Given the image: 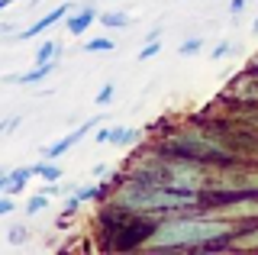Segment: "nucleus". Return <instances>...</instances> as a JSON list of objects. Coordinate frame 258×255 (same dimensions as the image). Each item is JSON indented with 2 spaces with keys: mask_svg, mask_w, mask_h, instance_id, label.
I'll list each match as a JSON object with an SVG mask.
<instances>
[{
  "mask_svg": "<svg viewBox=\"0 0 258 255\" xmlns=\"http://www.w3.org/2000/svg\"><path fill=\"white\" fill-rule=\"evenodd\" d=\"M4 7H10V4H7V0H0V10H4Z\"/></svg>",
  "mask_w": 258,
  "mask_h": 255,
  "instance_id": "nucleus-31",
  "label": "nucleus"
},
{
  "mask_svg": "<svg viewBox=\"0 0 258 255\" xmlns=\"http://www.w3.org/2000/svg\"><path fill=\"white\" fill-rule=\"evenodd\" d=\"M13 210H16V197L4 190V194H0V217H10Z\"/></svg>",
  "mask_w": 258,
  "mask_h": 255,
  "instance_id": "nucleus-21",
  "label": "nucleus"
},
{
  "mask_svg": "<svg viewBox=\"0 0 258 255\" xmlns=\"http://www.w3.org/2000/svg\"><path fill=\"white\" fill-rule=\"evenodd\" d=\"M10 187V171H0V194Z\"/></svg>",
  "mask_w": 258,
  "mask_h": 255,
  "instance_id": "nucleus-28",
  "label": "nucleus"
},
{
  "mask_svg": "<svg viewBox=\"0 0 258 255\" xmlns=\"http://www.w3.org/2000/svg\"><path fill=\"white\" fill-rule=\"evenodd\" d=\"M226 55H232V42H229V39L216 42V49H213V55H210V58H213V61H223Z\"/></svg>",
  "mask_w": 258,
  "mask_h": 255,
  "instance_id": "nucleus-22",
  "label": "nucleus"
},
{
  "mask_svg": "<svg viewBox=\"0 0 258 255\" xmlns=\"http://www.w3.org/2000/svg\"><path fill=\"white\" fill-rule=\"evenodd\" d=\"M94 126H97V119H87V123H81L78 130H71V133H68V136H61L58 142H52V146H45V149H42V158H61L64 152H71V149H75L78 142H81V139L87 136V133L94 130Z\"/></svg>",
  "mask_w": 258,
  "mask_h": 255,
  "instance_id": "nucleus-6",
  "label": "nucleus"
},
{
  "mask_svg": "<svg viewBox=\"0 0 258 255\" xmlns=\"http://www.w3.org/2000/svg\"><path fill=\"white\" fill-rule=\"evenodd\" d=\"M55 68H58V61H45V65H36V68L23 71V75H7L4 81H7V84H23V87H29V84H42Z\"/></svg>",
  "mask_w": 258,
  "mask_h": 255,
  "instance_id": "nucleus-9",
  "label": "nucleus"
},
{
  "mask_svg": "<svg viewBox=\"0 0 258 255\" xmlns=\"http://www.w3.org/2000/svg\"><path fill=\"white\" fill-rule=\"evenodd\" d=\"M220 100H223V103H229V107L258 110V68L245 65L229 84H226V91L220 94Z\"/></svg>",
  "mask_w": 258,
  "mask_h": 255,
  "instance_id": "nucleus-4",
  "label": "nucleus"
},
{
  "mask_svg": "<svg viewBox=\"0 0 258 255\" xmlns=\"http://www.w3.org/2000/svg\"><path fill=\"white\" fill-rule=\"evenodd\" d=\"M113 97H116V84H103L100 91H97V97H94V100H97V107H107Z\"/></svg>",
  "mask_w": 258,
  "mask_h": 255,
  "instance_id": "nucleus-20",
  "label": "nucleus"
},
{
  "mask_svg": "<svg viewBox=\"0 0 258 255\" xmlns=\"http://www.w3.org/2000/svg\"><path fill=\"white\" fill-rule=\"evenodd\" d=\"M226 252L232 255H245V252H258V223H245V226H239L236 233L226 239Z\"/></svg>",
  "mask_w": 258,
  "mask_h": 255,
  "instance_id": "nucleus-7",
  "label": "nucleus"
},
{
  "mask_svg": "<svg viewBox=\"0 0 258 255\" xmlns=\"http://www.w3.org/2000/svg\"><path fill=\"white\" fill-rule=\"evenodd\" d=\"M252 33H255V36H258V17H255V23H252Z\"/></svg>",
  "mask_w": 258,
  "mask_h": 255,
  "instance_id": "nucleus-30",
  "label": "nucleus"
},
{
  "mask_svg": "<svg viewBox=\"0 0 258 255\" xmlns=\"http://www.w3.org/2000/svg\"><path fill=\"white\" fill-rule=\"evenodd\" d=\"M94 178L97 181H100V178H110V168H107V165H97V168H94Z\"/></svg>",
  "mask_w": 258,
  "mask_h": 255,
  "instance_id": "nucleus-27",
  "label": "nucleus"
},
{
  "mask_svg": "<svg viewBox=\"0 0 258 255\" xmlns=\"http://www.w3.org/2000/svg\"><path fill=\"white\" fill-rule=\"evenodd\" d=\"M81 207H84V204H81V201H78V197H75V194H71V197H68V201H64V210H68V213H78V210H81Z\"/></svg>",
  "mask_w": 258,
  "mask_h": 255,
  "instance_id": "nucleus-24",
  "label": "nucleus"
},
{
  "mask_svg": "<svg viewBox=\"0 0 258 255\" xmlns=\"http://www.w3.org/2000/svg\"><path fill=\"white\" fill-rule=\"evenodd\" d=\"M158 49H161V39H145V45L139 49L136 58H139V61H149V58H155V55H158Z\"/></svg>",
  "mask_w": 258,
  "mask_h": 255,
  "instance_id": "nucleus-19",
  "label": "nucleus"
},
{
  "mask_svg": "<svg viewBox=\"0 0 258 255\" xmlns=\"http://www.w3.org/2000/svg\"><path fill=\"white\" fill-rule=\"evenodd\" d=\"M245 4H248V0H229V13H232V17H239V13L245 10Z\"/></svg>",
  "mask_w": 258,
  "mask_h": 255,
  "instance_id": "nucleus-25",
  "label": "nucleus"
},
{
  "mask_svg": "<svg viewBox=\"0 0 258 255\" xmlns=\"http://www.w3.org/2000/svg\"><path fill=\"white\" fill-rule=\"evenodd\" d=\"M75 10V7L71 4H61V7H55V10H48V13H42V17H39L36 23H32V26H26V29H20V36H13L16 42H26V39H32V36H42L45 29H52L55 23H64L68 20V13Z\"/></svg>",
  "mask_w": 258,
  "mask_h": 255,
  "instance_id": "nucleus-5",
  "label": "nucleus"
},
{
  "mask_svg": "<svg viewBox=\"0 0 258 255\" xmlns=\"http://www.w3.org/2000/svg\"><path fill=\"white\" fill-rule=\"evenodd\" d=\"M26 239H29V229L23 226V223H13L10 233H7V242H10V245H23Z\"/></svg>",
  "mask_w": 258,
  "mask_h": 255,
  "instance_id": "nucleus-18",
  "label": "nucleus"
},
{
  "mask_svg": "<svg viewBox=\"0 0 258 255\" xmlns=\"http://www.w3.org/2000/svg\"><path fill=\"white\" fill-rule=\"evenodd\" d=\"M207 217H220L229 220L236 226H245V223H258V194H239V197H223L216 204L200 207Z\"/></svg>",
  "mask_w": 258,
  "mask_h": 255,
  "instance_id": "nucleus-3",
  "label": "nucleus"
},
{
  "mask_svg": "<svg viewBox=\"0 0 258 255\" xmlns=\"http://www.w3.org/2000/svg\"><path fill=\"white\" fill-rule=\"evenodd\" d=\"M236 223L220 220V217H207L204 210H190V213H171L158 223V229L152 233L149 245L142 252H155V255H204L210 242L236 233Z\"/></svg>",
  "mask_w": 258,
  "mask_h": 255,
  "instance_id": "nucleus-1",
  "label": "nucleus"
},
{
  "mask_svg": "<svg viewBox=\"0 0 258 255\" xmlns=\"http://www.w3.org/2000/svg\"><path fill=\"white\" fill-rule=\"evenodd\" d=\"M20 119H23V116H13V119H7V123L0 126V136H4V133H10V130H16V126H20Z\"/></svg>",
  "mask_w": 258,
  "mask_h": 255,
  "instance_id": "nucleus-26",
  "label": "nucleus"
},
{
  "mask_svg": "<svg viewBox=\"0 0 258 255\" xmlns=\"http://www.w3.org/2000/svg\"><path fill=\"white\" fill-rule=\"evenodd\" d=\"M48 201H52V197L45 194H32L29 201H26V207H23V210H26V217H36V213H42V210H48Z\"/></svg>",
  "mask_w": 258,
  "mask_h": 255,
  "instance_id": "nucleus-15",
  "label": "nucleus"
},
{
  "mask_svg": "<svg viewBox=\"0 0 258 255\" xmlns=\"http://www.w3.org/2000/svg\"><path fill=\"white\" fill-rule=\"evenodd\" d=\"M58 52H61V42H58V39H45V42L36 49V65H45V61H58Z\"/></svg>",
  "mask_w": 258,
  "mask_h": 255,
  "instance_id": "nucleus-14",
  "label": "nucleus"
},
{
  "mask_svg": "<svg viewBox=\"0 0 258 255\" xmlns=\"http://www.w3.org/2000/svg\"><path fill=\"white\" fill-rule=\"evenodd\" d=\"M197 52H204V36H190L177 45V55H197Z\"/></svg>",
  "mask_w": 258,
  "mask_h": 255,
  "instance_id": "nucleus-16",
  "label": "nucleus"
},
{
  "mask_svg": "<svg viewBox=\"0 0 258 255\" xmlns=\"http://www.w3.org/2000/svg\"><path fill=\"white\" fill-rule=\"evenodd\" d=\"M129 23H133V17L126 10H103L100 13V26H107V29H126Z\"/></svg>",
  "mask_w": 258,
  "mask_h": 255,
  "instance_id": "nucleus-13",
  "label": "nucleus"
},
{
  "mask_svg": "<svg viewBox=\"0 0 258 255\" xmlns=\"http://www.w3.org/2000/svg\"><path fill=\"white\" fill-rule=\"evenodd\" d=\"M32 171H36V178H42V184H48V181H61L58 158H42V162L32 165Z\"/></svg>",
  "mask_w": 258,
  "mask_h": 255,
  "instance_id": "nucleus-11",
  "label": "nucleus"
},
{
  "mask_svg": "<svg viewBox=\"0 0 258 255\" xmlns=\"http://www.w3.org/2000/svg\"><path fill=\"white\" fill-rule=\"evenodd\" d=\"M239 194H258V158H242V162L213 168L210 184L204 190V207Z\"/></svg>",
  "mask_w": 258,
  "mask_h": 255,
  "instance_id": "nucleus-2",
  "label": "nucleus"
},
{
  "mask_svg": "<svg viewBox=\"0 0 258 255\" xmlns=\"http://www.w3.org/2000/svg\"><path fill=\"white\" fill-rule=\"evenodd\" d=\"M113 45H116V42H113L110 36H97V39H87V42H84V52H110Z\"/></svg>",
  "mask_w": 258,
  "mask_h": 255,
  "instance_id": "nucleus-17",
  "label": "nucleus"
},
{
  "mask_svg": "<svg viewBox=\"0 0 258 255\" xmlns=\"http://www.w3.org/2000/svg\"><path fill=\"white\" fill-rule=\"evenodd\" d=\"M97 20H100V10H94V7H78V10H71V13H68L64 26H68V33H71V36H84Z\"/></svg>",
  "mask_w": 258,
  "mask_h": 255,
  "instance_id": "nucleus-8",
  "label": "nucleus"
},
{
  "mask_svg": "<svg viewBox=\"0 0 258 255\" xmlns=\"http://www.w3.org/2000/svg\"><path fill=\"white\" fill-rule=\"evenodd\" d=\"M7 4H13V0H7Z\"/></svg>",
  "mask_w": 258,
  "mask_h": 255,
  "instance_id": "nucleus-32",
  "label": "nucleus"
},
{
  "mask_svg": "<svg viewBox=\"0 0 258 255\" xmlns=\"http://www.w3.org/2000/svg\"><path fill=\"white\" fill-rule=\"evenodd\" d=\"M10 29H13L10 23H0V33H10Z\"/></svg>",
  "mask_w": 258,
  "mask_h": 255,
  "instance_id": "nucleus-29",
  "label": "nucleus"
},
{
  "mask_svg": "<svg viewBox=\"0 0 258 255\" xmlns=\"http://www.w3.org/2000/svg\"><path fill=\"white\" fill-rule=\"evenodd\" d=\"M110 133H113L110 126H100V130L94 133V142H97V146H110Z\"/></svg>",
  "mask_w": 258,
  "mask_h": 255,
  "instance_id": "nucleus-23",
  "label": "nucleus"
},
{
  "mask_svg": "<svg viewBox=\"0 0 258 255\" xmlns=\"http://www.w3.org/2000/svg\"><path fill=\"white\" fill-rule=\"evenodd\" d=\"M32 165H23V168H13L10 171V187H7V194H23V190H26V184H29V178H32Z\"/></svg>",
  "mask_w": 258,
  "mask_h": 255,
  "instance_id": "nucleus-12",
  "label": "nucleus"
},
{
  "mask_svg": "<svg viewBox=\"0 0 258 255\" xmlns=\"http://www.w3.org/2000/svg\"><path fill=\"white\" fill-rule=\"evenodd\" d=\"M142 139V130H133V126H119V130L110 133V146L116 149H136Z\"/></svg>",
  "mask_w": 258,
  "mask_h": 255,
  "instance_id": "nucleus-10",
  "label": "nucleus"
}]
</instances>
